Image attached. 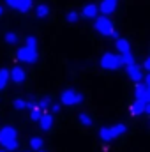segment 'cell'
I'll return each instance as SVG.
<instances>
[{
    "mask_svg": "<svg viewBox=\"0 0 150 152\" xmlns=\"http://www.w3.org/2000/svg\"><path fill=\"white\" fill-rule=\"evenodd\" d=\"M0 145L4 151H16L18 149V131L12 126L0 127Z\"/></svg>",
    "mask_w": 150,
    "mask_h": 152,
    "instance_id": "1",
    "label": "cell"
},
{
    "mask_svg": "<svg viewBox=\"0 0 150 152\" xmlns=\"http://www.w3.org/2000/svg\"><path fill=\"white\" fill-rule=\"evenodd\" d=\"M94 28H95L101 36H104V37H113L115 41L120 37L118 32H117L115 27H113V21L108 16H97V18L94 20Z\"/></svg>",
    "mask_w": 150,
    "mask_h": 152,
    "instance_id": "2",
    "label": "cell"
},
{
    "mask_svg": "<svg viewBox=\"0 0 150 152\" xmlns=\"http://www.w3.org/2000/svg\"><path fill=\"white\" fill-rule=\"evenodd\" d=\"M127 131L125 124H115V126H108V127H101L99 129V138L103 142H113L115 138L122 136Z\"/></svg>",
    "mask_w": 150,
    "mask_h": 152,
    "instance_id": "3",
    "label": "cell"
},
{
    "mask_svg": "<svg viewBox=\"0 0 150 152\" xmlns=\"http://www.w3.org/2000/svg\"><path fill=\"white\" fill-rule=\"evenodd\" d=\"M99 66L103 69H108V71H117L120 67H125L124 66V58H122L120 53L118 55H115V53H104L101 57V60H99Z\"/></svg>",
    "mask_w": 150,
    "mask_h": 152,
    "instance_id": "4",
    "label": "cell"
},
{
    "mask_svg": "<svg viewBox=\"0 0 150 152\" xmlns=\"http://www.w3.org/2000/svg\"><path fill=\"white\" fill-rule=\"evenodd\" d=\"M60 103L64 106H76V104L83 103V94L74 90V88H66L60 94Z\"/></svg>",
    "mask_w": 150,
    "mask_h": 152,
    "instance_id": "5",
    "label": "cell"
},
{
    "mask_svg": "<svg viewBox=\"0 0 150 152\" xmlns=\"http://www.w3.org/2000/svg\"><path fill=\"white\" fill-rule=\"evenodd\" d=\"M18 60L23 62V64H36L39 58V53H37V48H30V46H21L16 53Z\"/></svg>",
    "mask_w": 150,
    "mask_h": 152,
    "instance_id": "6",
    "label": "cell"
},
{
    "mask_svg": "<svg viewBox=\"0 0 150 152\" xmlns=\"http://www.w3.org/2000/svg\"><path fill=\"white\" fill-rule=\"evenodd\" d=\"M5 2H7L9 7H12V9H16L20 12H28L32 9V5H34L32 0H5Z\"/></svg>",
    "mask_w": 150,
    "mask_h": 152,
    "instance_id": "7",
    "label": "cell"
},
{
    "mask_svg": "<svg viewBox=\"0 0 150 152\" xmlns=\"http://www.w3.org/2000/svg\"><path fill=\"white\" fill-rule=\"evenodd\" d=\"M125 71H127V76H129L134 83H141V80H143V73H141V67H140L138 64L127 66V67H125Z\"/></svg>",
    "mask_w": 150,
    "mask_h": 152,
    "instance_id": "8",
    "label": "cell"
},
{
    "mask_svg": "<svg viewBox=\"0 0 150 152\" xmlns=\"http://www.w3.org/2000/svg\"><path fill=\"white\" fill-rule=\"evenodd\" d=\"M97 12H99V5L95 4H87L81 11V16L87 18V20H95L97 18Z\"/></svg>",
    "mask_w": 150,
    "mask_h": 152,
    "instance_id": "9",
    "label": "cell"
},
{
    "mask_svg": "<svg viewBox=\"0 0 150 152\" xmlns=\"http://www.w3.org/2000/svg\"><path fill=\"white\" fill-rule=\"evenodd\" d=\"M117 9V0H103L101 5H99V11L103 12V16H110L115 12Z\"/></svg>",
    "mask_w": 150,
    "mask_h": 152,
    "instance_id": "10",
    "label": "cell"
},
{
    "mask_svg": "<svg viewBox=\"0 0 150 152\" xmlns=\"http://www.w3.org/2000/svg\"><path fill=\"white\" fill-rule=\"evenodd\" d=\"M25 78H27V73H25V69L23 67H20V66H14L12 69H11V80L14 81V83H23L25 81Z\"/></svg>",
    "mask_w": 150,
    "mask_h": 152,
    "instance_id": "11",
    "label": "cell"
},
{
    "mask_svg": "<svg viewBox=\"0 0 150 152\" xmlns=\"http://www.w3.org/2000/svg\"><path fill=\"white\" fill-rule=\"evenodd\" d=\"M115 46H117V50L120 51V55H127V53H131V44H129V41L124 37H118L115 41Z\"/></svg>",
    "mask_w": 150,
    "mask_h": 152,
    "instance_id": "12",
    "label": "cell"
},
{
    "mask_svg": "<svg viewBox=\"0 0 150 152\" xmlns=\"http://www.w3.org/2000/svg\"><path fill=\"white\" fill-rule=\"evenodd\" d=\"M39 127L42 131H50L53 127V115L51 113H42L41 120H39Z\"/></svg>",
    "mask_w": 150,
    "mask_h": 152,
    "instance_id": "13",
    "label": "cell"
},
{
    "mask_svg": "<svg viewBox=\"0 0 150 152\" xmlns=\"http://www.w3.org/2000/svg\"><path fill=\"white\" fill-rule=\"evenodd\" d=\"M145 110H147V103L145 101H134L131 104V115H134V117L145 113Z\"/></svg>",
    "mask_w": 150,
    "mask_h": 152,
    "instance_id": "14",
    "label": "cell"
},
{
    "mask_svg": "<svg viewBox=\"0 0 150 152\" xmlns=\"http://www.w3.org/2000/svg\"><path fill=\"white\" fill-rule=\"evenodd\" d=\"M145 96H147V85L145 83H136V87H134L136 101H145Z\"/></svg>",
    "mask_w": 150,
    "mask_h": 152,
    "instance_id": "15",
    "label": "cell"
},
{
    "mask_svg": "<svg viewBox=\"0 0 150 152\" xmlns=\"http://www.w3.org/2000/svg\"><path fill=\"white\" fill-rule=\"evenodd\" d=\"M36 16H37L39 20L48 18V16H50V7H48L46 4H39L37 7H36Z\"/></svg>",
    "mask_w": 150,
    "mask_h": 152,
    "instance_id": "16",
    "label": "cell"
},
{
    "mask_svg": "<svg viewBox=\"0 0 150 152\" xmlns=\"http://www.w3.org/2000/svg\"><path fill=\"white\" fill-rule=\"evenodd\" d=\"M9 80H11V71H7V69H0V90H4V88L7 87Z\"/></svg>",
    "mask_w": 150,
    "mask_h": 152,
    "instance_id": "17",
    "label": "cell"
},
{
    "mask_svg": "<svg viewBox=\"0 0 150 152\" xmlns=\"http://www.w3.org/2000/svg\"><path fill=\"white\" fill-rule=\"evenodd\" d=\"M42 147H44V142H42V138H39V136H32L30 138V149L32 151H42Z\"/></svg>",
    "mask_w": 150,
    "mask_h": 152,
    "instance_id": "18",
    "label": "cell"
},
{
    "mask_svg": "<svg viewBox=\"0 0 150 152\" xmlns=\"http://www.w3.org/2000/svg\"><path fill=\"white\" fill-rule=\"evenodd\" d=\"M78 120H79V122H81L83 126H87V127L94 124V122H92V117H90L88 113H85V112H83V113H79V115H78Z\"/></svg>",
    "mask_w": 150,
    "mask_h": 152,
    "instance_id": "19",
    "label": "cell"
},
{
    "mask_svg": "<svg viewBox=\"0 0 150 152\" xmlns=\"http://www.w3.org/2000/svg\"><path fill=\"white\" fill-rule=\"evenodd\" d=\"M51 104H53V103H51V97H42V99H39V101H37V106L42 110V112H44V110H48Z\"/></svg>",
    "mask_w": 150,
    "mask_h": 152,
    "instance_id": "20",
    "label": "cell"
},
{
    "mask_svg": "<svg viewBox=\"0 0 150 152\" xmlns=\"http://www.w3.org/2000/svg\"><path fill=\"white\" fill-rule=\"evenodd\" d=\"M27 103H28V101H25V99H20V97H18V99H14V101H12V106H14L16 110H27Z\"/></svg>",
    "mask_w": 150,
    "mask_h": 152,
    "instance_id": "21",
    "label": "cell"
},
{
    "mask_svg": "<svg viewBox=\"0 0 150 152\" xmlns=\"http://www.w3.org/2000/svg\"><path fill=\"white\" fill-rule=\"evenodd\" d=\"M41 117H42V110H41L39 106H36V108L30 112V118H32L34 122H39V120H41Z\"/></svg>",
    "mask_w": 150,
    "mask_h": 152,
    "instance_id": "22",
    "label": "cell"
},
{
    "mask_svg": "<svg viewBox=\"0 0 150 152\" xmlns=\"http://www.w3.org/2000/svg\"><path fill=\"white\" fill-rule=\"evenodd\" d=\"M5 42L7 44H16L18 42V34L16 32H7L5 34Z\"/></svg>",
    "mask_w": 150,
    "mask_h": 152,
    "instance_id": "23",
    "label": "cell"
},
{
    "mask_svg": "<svg viewBox=\"0 0 150 152\" xmlns=\"http://www.w3.org/2000/svg\"><path fill=\"white\" fill-rule=\"evenodd\" d=\"M122 58H124V66H125V67H127V66H133V64H136V62H134V57H133V53L122 55Z\"/></svg>",
    "mask_w": 150,
    "mask_h": 152,
    "instance_id": "24",
    "label": "cell"
},
{
    "mask_svg": "<svg viewBox=\"0 0 150 152\" xmlns=\"http://www.w3.org/2000/svg\"><path fill=\"white\" fill-rule=\"evenodd\" d=\"M78 18H79V16H78V12H76V11H69V12H67V16H66L67 23H76V21H78Z\"/></svg>",
    "mask_w": 150,
    "mask_h": 152,
    "instance_id": "25",
    "label": "cell"
},
{
    "mask_svg": "<svg viewBox=\"0 0 150 152\" xmlns=\"http://www.w3.org/2000/svg\"><path fill=\"white\" fill-rule=\"evenodd\" d=\"M25 46H30V48H37V39L34 36H27L25 39Z\"/></svg>",
    "mask_w": 150,
    "mask_h": 152,
    "instance_id": "26",
    "label": "cell"
},
{
    "mask_svg": "<svg viewBox=\"0 0 150 152\" xmlns=\"http://www.w3.org/2000/svg\"><path fill=\"white\" fill-rule=\"evenodd\" d=\"M60 112V104H51V113H58Z\"/></svg>",
    "mask_w": 150,
    "mask_h": 152,
    "instance_id": "27",
    "label": "cell"
},
{
    "mask_svg": "<svg viewBox=\"0 0 150 152\" xmlns=\"http://www.w3.org/2000/svg\"><path fill=\"white\" fill-rule=\"evenodd\" d=\"M143 66H145V69H147V71L150 73V57L147 58V60H145V62H143Z\"/></svg>",
    "mask_w": 150,
    "mask_h": 152,
    "instance_id": "28",
    "label": "cell"
},
{
    "mask_svg": "<svg viewBox=\"0 0 150 152\" xmlns=\"http://www.w3.org/2000/svg\"><path fill=\"white\" fill-rule=\"evenodd\" d=\"M145 85H147V87L150 88V73H149L147 76H145Z\"/></svg>",
    "mask_w": 150,
    "mask_h": 152,
    "instance_id": "29",
    "label": "cell"
},
{
    "mask_svg": "<svg viewBox=\"0 0 150 152\" xmlns=\"http://www.w3.org/2000/svg\"><path fill=\"white\" fill-rule=\"evenodd\" d=\"M145 113L150 115V103H147V110H145Z\"/></svg>",
    "mask_w": 150,
    "mask_h": 152,
    "instance_id": "30",
    "label": "cell"
},
{
    "mask_svg": "<svg viewBox=\"0 0 150 152\" xmlns=\"http://www.w3.org/2000/svg\"><path fill=\"white\" fill-rule=\"evenodd\" d=\"M2 12H4V7H2V5H0V16H2Z\"/></svg>",
    "mask_w": 150,
    "mask_h": 152,
    "instance_id": "31",
    "label": "cell"
},
{
    "mask_svg": "<svg viewBox=\"0 0 150 152\" xmlns=\"http://www.w3.org/2000/svg\"><path fill=\"white\" fill-rule=\"evenodd\" d=\"M0 152H7V151H0Z\"/></svg>",
    "mask_w": 150,
    "mask_h": 152,
    "instance_id": "32",
    "label": "cell"
},
{
    "mask_svg": "<svg viewBox=\"0 0 150 152\" xmlns=\"http://www.w3.org/2000/svg\"><path fill=\"white\" fill-rule=\"evenodd\" d=\"M39 152H46V151H39Z\"/></svg>",
    "mask_w": 150,
    "mask_h": 152,
    "instance_id": "33",
    "label": "cell"
}]
</instances>
